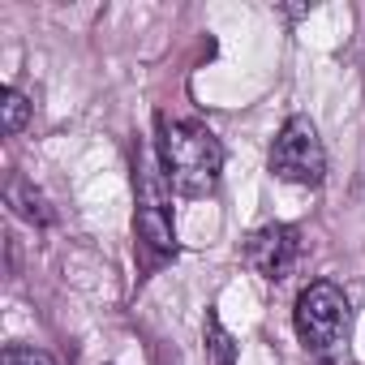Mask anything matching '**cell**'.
I'll return each mask as SVG.
<instances>
[{
    "instance_id": "277c9868",
    "label": "cell",
    "mask_w": 365,
    "mask_h": 365,
    "mask_svg": "<svg viewBox=\"0 0 365 365\" xmlns=\"http://www.w3.org/2000/svg\"><path fill=\"white\" fill-rule=\"evenodd\" d=\"M271 172L279 180H288V185H322L327 150H322V138L309 116L284 120V129L275 133V146H271Z\"/></svg>"
},
{
    "instance_id": "5b68a950",
    "label": "cell",
    "mask_w": 365,
    "mask_h": 365,
    "mask_svg": "<svg viewBox=\"0 0 365 365\" xmlns=\"http://www.w3.org/2000/svg\"><path fill=\"white\" fill-rule=\"evenodd\" d=\"M297 258H301V232L292 224H262V228H254L245 237V262L267 284L288 279Z\"/></svg>"
},
{
    "instance_id": "3957f363",
    "label": "cell",
    "mask_w": 365,
    "mask_h": 365,
    "mask_svg": "<svg viewBox=\"0 0 365 365\" xmlns=\"http://www.w3.org/2000/svg\"><path fill=\"white\" fill-rule=\"evenodd\" d=\"M163 168L155 155H138V220H133V232H138V254H142V267L155 271L159 262L176 258V237H172V220H168V207H163Z\"/></svg>"
},
{
    "instance_id": "ba28073f",
    "label": "cell",
    "mask_w": 365,
    "mask_h": 365,
    "mask_svg": "<svg viewBox=\"0 0 365 365\" xmlns=\"http://www.w3.org/2000/svg\"><path fill=\"white\" fill-rule=\"evenodd\" d=\"M0 120H5V133H22V125L31 120V103L18 86H5V103H0Z\"/></svg>"
},
{
    "instance_id": "9c48e42d",
    "label": "cell",
    "mask_w": 365,
    "mask_h": 365,
    "mask_svg": "<svg viewBox=\"0 0 365 365\" xmlns=\"http://www.w3.org/2000/svg\"><path fill=\"white\" fill-rule=\"evenodd\" d=\"M5 365H56L43 348H22V344H9L5 348Z\"/></svg>"
},
{
    "instance_id": "52a82bcc",
    "label": "cell",
    "mask_w": 365,
    "mask_h": 365,
    "mask_svg": "<svg viewBox=\"0 0 365 365\" xmlns=\"http://www.w3.org/2000/svg\"><path fill=\"white\" fill-rule=\"evenodd\" d=\"M202 344H207V361H211V365H237V339L228 335V327H224L220 309H207Z\"/></svg>"
},
{
    "instance_id": "6da1fadb",
    "label": "cell",
    "mask_w": 365,
    "mask_h": 365,
    "mask_svg": "<svg viewBox=\"0 0 365 365\" xmlns=\"http://www.w3.org/2000/svg\"><path fill=\"white\" fill-rule=\"evenodd\" d=\"M159 168L168 190L185 198H207L224 176V146L202 120L159 116Z\"/></svg>"
},
{
    "instance_id": "8992f818",
    "label": "cell",
    "mask_w": 365,
    "mask_h": 365,
    "mask_svg": "<svg viewBox=\"0 0 365 365\" xmlns=\"http://www.w3.org/2000/svg\"><path fill=\"white\" fill-rule=\"evenodd\" d=\"M5 198H9V207L22 215V220H31V224H52V211H48V198L31 185V180H22V176H14L9 180V190H5Z\"/></svg>"
},
{
    "instance_id": "7a4b0ae2",
    "label": "cell",
    "mask_w": 365,
    "mask_h": 365,
    "mask_svg": "<svg viewBox=\"0 0 365 365\" xmlns=\"http://www.w3.org/2000/svg\"><path fill=\"white\" fill-rule=\"evenodd\" d=\"M292 322H297L301 344L318 361L339 365L348 356V344H352V305H348V297L331 279H318V284L301 288Z\"/></svg>"
}]
</instances>
